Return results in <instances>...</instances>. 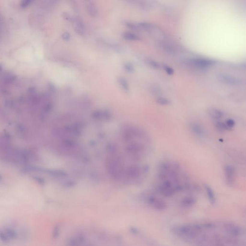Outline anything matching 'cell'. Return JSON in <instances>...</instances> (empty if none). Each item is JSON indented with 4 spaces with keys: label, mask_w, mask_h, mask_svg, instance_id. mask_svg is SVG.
Wrapping results in <instances>:
<instances>
[{
    "label": "cell",
    "mask_w": 246,
    "mask_h": 246,
    "mask_svg": "<svg viewBox=\"0 0 246 246\" xmlns=\"http://www.w3.org/2000/svg\"><path fill=\"white\" fill-rule=\"evenodd\" d=\"M202 226L196 224H187L175 226L173 231L178 238L186 241L196 240L202 234Z\"/></svg>",
    "instance_id": "1"
},
{
    "label": "cell",
    "mask_w": 246,
    "mask_h": 246,
    "mask_svg": "<svg viewBox=\"0 0 246 246\" xmlns=\"http://www.w3.org/2000/svg\"><path fill=\"white\" fill-rule=\"evenodd\" d=\"M107 168L111 176L115 180L124 178L126 168L121 157L117 154H111L107 159Z\"/></svg>",
    "instance_id": "2"
},
{
    "label": "cell",
    "mask_w": 246,
    "mask_h": 246,
    "mask_svg": "<svg viewBox=\"0 0 246 246\" xmlns=\"http://www.w3.org/2000/svg\"><path fill=\"white\" fill-rule=\"evenodd\" d=\"M121 135L122 139L127 143L134 141L136 139L145 138L147 137L143 130L132 126H125L122 130Z\"/></svg>",
    "instance_id": "3"
},
{
    "label": "cell",
    "mask_w": 246,
    "mask_h": 246,
    "mask_svg": "<svg viewBox=\"0 0 246 246\" xmlns=\"http://www.w3.org/2000/svg\"><path fill=\"white\" fill-rule=\"evenodd\" d=\"M125 150L127 154L133 159L138 160L141 159L146 151L145 146L139 142H130L126 147Z\"/></svg>",
    "instance_id": "4"
},
{
    "label": "cell",
    "mask_w": 246,
    "mask_h": 246,
    "mask_svg": "<svg viewBox=\"0 0 246 246\" xmlns=\"http://www.w3.org/2000/svg\"><path fill=\"white\" fill-rule=\"evenodd\" d=\"M138 25L141 30L147 32L151 37L156 41H162L165 39V33L157 26L148 22H141L138 23Z\"/></svg>",
    "instance_id": "5"
},
{
    "label": "cell",
    "mask_w": 246,
    "mask_h": 246,
    "mask_svg": "<svg viewBox=\"0 0 246 246\" xmlns=\"http://www.w3.org/2000/svg\"><path fill=\"white\" fill-rule=\"evenodd\" d=\"M161 181V183L156 189L159 193L163 197H172L177 192L182 191L179 187L176 186L169 180H162Z\"/></svg>",
    "instance_id": "6"
},
{
    "label": "cell",
    "mask_w": 246,
    "mask_h": 246,
    "mask_svg": "<svg viewBox=\"0 0 246 246\" xmlns=\"http://www.w3.org/2000/svg\"><path fill=\"white\" fill-rule=\"evenodd\" d=\"M18 230L14 228L5 227L0 231V239L5 243H8L12 240L18 239Z\"/></svg>",
    "instance_id": "7"
},
{
    "label": "cell",
    "mask_w": 246,
    "mask_h": 246,
    "mask_svg": "<svg viewBox=\"0 0 246 246\" xmlns=\"http://www.w3.org/2000/svg\"><path fill=\"white\" fill-rule=\"evenodd\" d=\"M142 169L138 165H132L126 168L124 178L127 180H135L141 177Z\"/></svg>",
    "instance_id": "8"
},
{
    "label": "cell",
    "mask_w": 246,
    "mask_h": 246,
    "mask_svg": "<svg viewBox=\"0 0 246 246\" xmlns=\"http://www.w3.org/2000/svg\"><path fill=\"white\" fill-rule=\"evenodd\" d=\"M146 202L149 206L156 210H165L166 208V202L162 199L154 196H149L146 198Z\"/></svg>",
    "instance_id": "9"
},
{
    "label": "cell",
    "mask_w": 246,
    "mask_h": 246,
    "mask_svg": "<svg viewBox=\"0 0 246 246\" xmlns=\"http://www.w3.org/2000/svg\"><path fill=\"white\" fill-rule=\"evenodd\" d=\"M223 228L227 234L231 237L238 238L242 233L241 227L234 223L227 222L223 224Z\"/></svg>",
    "instance_id": "10"
},
{
    "label": "cell",
    "mask_w": 246,
    "mask_h": 246,
    "mask_svg": "<svg viewBox=\"0 0 246 246\" xmlns=\"http://www.w3.org/2000/svg\"><path fill=\"white\" fill-rule=\"evenodd\" d=\"M223 170L226 182L228 186H232L235 183V168L232 165H226L225 166Z\"/></svg>",
    "instance_id": "11"
},
{
    "label": "cell",
    "mask_w": 246,
    "mask_h": 246,
    "mask_svg": "<svg viewBox=\"0 0 246 246\" xmlns=\"http://www.w3.org/2000/svg\"><path fill=\"white\" fill-rule=\"evenodd\" d=\"M189 128L192 133L199 138H203L205 136L206 132L203 126L197 122H190L189 124Z\"/></svg>",
    "instance_id": "12"
},
{
    "label": "cell",
    "mask_w": 246,
    "mask_h": 246,
    "mask_svg": "<svg viewBox=\"0 0 246 246\" xmlns=\"http://www.w3.org/2000/svg\"><path fill=\"white\" fill-rule=\"evenodd\" d=\"M189 64L199 67H205L210 65V61L202 58H193L187 61Z\"/></svg>",
    "instance_id": "13"
},
{
    "label": "cell",
    "mask_w": 246,
    "mask_h": 246,
    "mask_svg": "<svg viewBox=\"0 0 246 246\" xmlns=\"http://www.w3.org/2000/svg\"><path fill=\"white\" fill-rule=\"evenodd\" d=\"M85 241L83 235L77 234L70 239L67 246H82Z\"/></svg>",
    "instance_id": "14"
},
{
    "label": "cell",
    "mask_w": 246,
    "mask_h": 246,
    "mask_svg": "<svg viewBox=\"0 0 246 246\" xmlns=\"http://www.w3.org/2000/svg\"><path fill=\"white\" fill-rule=\"evenodd\" d=\"M208 114L211 119L219 120L223 117L222 111L216 108H211L208 110Z\"/></svg>",
    "instance_id": "15"
},
{
    "label": "cell",
    "mask_w": 246,
    "mask_h": 246,
    "mask_svg": "<svg viewBox=\"0 0 246 246\" xmlns=\"http://www.w3.org/2000/svg\"><path fill=\"white\" fill-rule=\"evenodd\" d=\"M137 2V5L141 9L146 11L153 9L156 6L155 2L153 1H135Z\"/></svg>",
    "instance_id": "16"
},
{
    "label": "cell",
    "mask_w": 246,
    "mask_h": 246,
    "mask_svg": "<svg viewBox=\"0 0 246 246\" xmlns=\"http://www.w3.org/2000/svg\"><path fill=\"white\" fill-rule=\"evenodd\" d=\"M204 189L205 190L207 196L208 197L209 202L211 204L214 205L216 202V198L214 190L210 186L207 184L204 185Z\"/></svg>",
    "instance_id": "17"
},
{
    "label": "cell",
    "mask_w": 246,
    "mask_h": 246,
    "mask_svg": "<svg viewBox=\"0 0 246 246\" xmlns=\"http://www.w3.org/2000/svg\"><path fill=\"white\" fill-rule=\"evenodd\" d=\"M196 202V199L194 197L189 196L183 199L180 202V204L182 206L184 207L185 208H189L193 206Z\"/></svg>",
    "instance_id": "18"
},
{
    "label": "cell",
    "mask_w": 246,
    "mask_h": 246,
    "mask_svg": "<svg viewBox=\"0 0 246 246\" xmlns=\"http://www.w3.org/2000/svg\"><path fill=\"white\" fill-rule=\"evenodd\" d=\"M87 9L89 14H90L91 17H95L97 16L98 13L97 8H96L95 5L93 3V2L88 1V3L87 4Z\"/></svg>",
    "instance_id": "19"
},
{
    "label": "cell",
    "mask_w": 246,
    "mask_h": 246,
    "mask_svg": "<svg viewBox=\"0 0 246 246\" xmlns=\"http://www.w3.org/2000/svg\"><path fill=\"white\" fill-rule=\"evenodd\" d=\"M122 37L124 40L130 41H138L141 40L139 36L136 34L133 33L126 32L122 34Z\"/></svg>",
    "instance_id": "20"
},
{
    "label": "cell",
    "mask_w": 246,
    "mask_h": 246,
    "mask_svg": "<svg viewBox=\"0 0 246 246\" xmlns=\"http://www.w3.org/2000/svg\"><path fill=\"white\" fill-rule=\"evenodd\" d=\"M74 23L77 32L80 35H83L84 33V27L81 20L78 18H75L74 19Z\"/></svg>",
    "instance_id": "21"
},
{
    "label": "cell",
    "mask_w": 246,
    "mask_h": 246,
    "mask_svg": "<svg viewBox=\"0 0 246 246\" xmlns=\"http://www.w3.org/2000/svg\"><path fill=\"white\" fill-rule=\"evenodd\" d=\"M117 82L123 90H124L126 92H129V85L126 78L123 77H119L117 78Z\"/></svg>",
    "instance_id": "22"
},
{
    "label": "cell",
    "mask_w": 246,
    "mask_h": 246,
    "mask_svg": "<svg viewBox=\"0 0 246 246\" xmlns=\"http://www.w3.org/2000/svg\"><path fill=\"white\" fill-rule=\"evenodd\" d=\"M145 62L147 65L151 67V68L157 70L161 68V65L154 59L148 58L145 60Z\"/></svg>",
    "instance_id": "23"
},
{
    "label": "cell",
    "mask_w": 246,
    "mask_h": 246,
    "mask_svg": "<svg viewBox=\"0 0 246 246\" xmlns=\"http://www.w3.org/2000/svg\"><path fill=\"white\" fill-rule=\"evenodd\" d=\"M162 47L163 49L166 50L167 53H170L171 54H175L176 53V50L175 49L174 47H173V46L171 45L168 44V43H165V42H162L161 44Z\"/></svg>",
    "instance_id": "24"
},
{
    "label": "cell",
    "mask_w": 246,
    "mask_h": 246,
    "mask_svg": "<svg viewBox=\"0 0 246 246\" xmlns=\"http://www.w3.org/2000/svg\"><path fill=\"white\" fill-rule=\"evenodd\" d=\"M150 92L154 95H159L162 93L160 86L157 84H152L150 87Z\"/></svg>",
    "instance_id": "25"
},
{
    "label": "cell",
    "mask_w": 246,
    "mask_h": 246,
    "mask_svg": "<svg viewBox=\"0 0 246 246\" xmlns=\"http://www.w3.org/2000/svg\"><path fill=\"white\" fill-rule=\"evenodd\" d=\"M215 126L216 129L220 132H224L226 130H228L225 123L223 122L220 121L216 122L215 123Z\"/></svg>",
    "instance_id": "26"
},
{
    "label": "cell",
    "mask_w": 246,
    "mask_h": 246,
    "mask_svg": "<svg viewBox=\"0 0 246 246\" xmlns=\"http://www.w3.org/2000/svg\"><path fill=\"white\" fill-rule=\"evenodd\" d=\"M126 26H127V28H129L130 29L134 31H138L141 30L138 24H137L131 22H127L126 23Z\"/></svg>",
    "instance_id": "27"
},
{
    "label": "cell",
    "mask_w": 246,
    "mask_h": 246,
    "mask_svg": "<svg viewBox=\"0 0 246 246\" xmlns=\"http://www.w3.org/2000/svg\"><path fill=\"white\" fill-rule=\"evenodd\" d=\"M124 69L125 71L129 73H132L135 71V67L130 62H126L124 64Z\"/></svg>",
    "instance_id": "28"
},
{
    "label": "cell",
    "mask_w": 246,
    "mask_h": 246,
    "mask_svg": "<svg viewBox=\"0 0 246 246\" xmlns=\"http://www.w3.org/2000/svg\"><path fill=\"white\" fill-rule=\"evenodd\" d=\"M156 102L159 105H168L171 103L170 101L168 99L166 98L161 97L158 98Z\"/></svg>",
    "instance_id": "29"
},
{
    "label": "cell",
    "mask_w": 246,
    "mask_h": 246,
    "mask_svg": "<svg viewBox=\"0 0 246 246\" xmlns=\"http://www.w3.org/2000/svg\"><path fill=\"white\" fill-rule=\"evenodd\" d=\"M225 123L228 130L232 129L235 126V120L231 118L226 119Z\"/></svg>",
    "instance_id": "30"
},
{
    "label": "cell",
    "mask_w": 246,
    "mask_h": 246,
    "mask_svg": "<svg viewBox=\"0 0 246 246\" xmlns=\"http://www.w3.org/2000/svg\"><path fill=\"white\" fill-rule=\"evenodd\" d=\"M60 226L59 225H56L54 226L53 230V238L54 239H56L60 235Z\"/></svg>",
    "instance_id": "31"
},
{
    "label": "cell",
    "mask_w": 246,
    "mask_h": 246,
    "mask_svg": "<svg viewBox=\"0 0 246 246\" xmlns=\"http://www.w3.org/2000/svg\"><path fill=\"white\" fill-rule=\"evenodd\" d=\"M163 69L165 70L166 73L169 75H172L174 73V71L172 68L168 66V65H163Z\"/></svg>",
    "instance_id": "32"
},
{
    "label": "cell",
    "mask_w": 246,
    "mask_h": 246,
    "mask_svg": "<svg viewBox=\"0 0 246 246\" xmlns=\"http://www.w3.org/2000/svg\"><path fill=\"white\" fill-rule=\"evenodd\" d=\"M202 227L206 228V229H213L215 227V225L214 223H204L202 226Z\"/></svg>",
    "instance_id": "33"
},
{
    "label": "cell",
    "mask_w": 246,
    "mask_h": 246,
    "mask_svg": "<svg viewBox=\"0 0 246 246\" xmlns=\"http://www.w3.org/2000/svg\"><path fill=\"white\" fill-rule=\"evenodd\" d=\"M30 2H31V1H28V0L22 1L20 4L21 7H22V8H25V7H27V6L29 5Z\"/></svg>",
    "instance_id": "34"
},
{
    "label": "cell",
    "mask_w": 246,
    "mask_h": 246,
    "mask_svg": "<svg viewBox=\"0 0 246 246\" xmlns=\"http://www.w3.org/2000/svg\"><path fill=\"white\" fill-rule=\"evenodd\" d=\"M62 38H63L65 40H66V41L69 40L70 38L69 34L68 33H65L63 35H62Z\"/></svg>",
    "instance_id": "35"
}]
</instances>
